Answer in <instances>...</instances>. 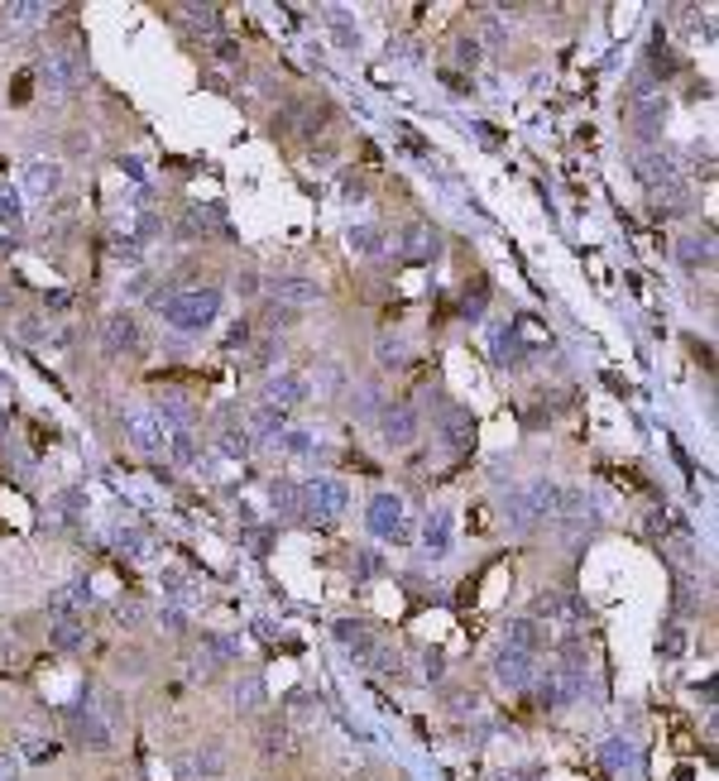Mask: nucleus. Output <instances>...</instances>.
Returning <instances> with one entry per match:
<instances>
[{"mask_svg":"<svg viewBox=\"0 0 719 781\" xmlns=\"http://www.w3.org/2000/svg\"><path fill=\"white\" fill-rule=\"evenodd\" d=\"M283 427H288V413L274 403H259V407H249V432L255 436H278Z\"/></svg>","mask_w":719,"mask_h":781,"instance_id":"obj_24","label":"nucleus"},{"mask_svg":"<svg viewBox=\"0 0 719 781\" xmlns=\"http://www.w3.org/2000/svg\"><path fill=\"white\" fill-rule=\"evenodd\" d=\"M322 388H326V394L345 388V369H341V365H322Z\"/></svg>","mask_w":719,"mask_h":781,"instance_id":"obj_45","label":"nucleus"},{"mask_svg":"<svg viewBox=\"0 0 719 781\" xmlns=\"http://www.w3.org/2000/svg\"><path fill=\"white\" fill-rule=\"evenodd\" d=\"M423 542H427V547L437 552V556L446 552V542H451V513H446V508H437V513L423 522Z\"/></svg>","mask_w":719,"mask_h":781,"instance_id":"obj_32","label":"nucleus"},{"mask_svg":"<svg viewBox=\"0 0 719 781\" xmlns=\"http://www.w3.org/2000/svg\"><path fill=\"white\" fill-rule=\"evenodd\" d=\"M20 220H24V211H20V197L0 192V226H5V230H20Z\"/></svg>","mask_w":719,"mask_h":781,"instance_id":"obj_41","label":"nucleus"},{"mask_svg":"<svg viewBox=\"0 0 719 781\" xmlns=\"http://www.w3.org/2000/svg\"><path fill=\"white\" fill-rule=\"evenodd\" d=\"M374 355H379V365L384 369H394V365H403V341H398L394 331H384L379 341H374Z\"/></svg>","mask_w":719,"mask_h":781,"instance_id":"obj_36","label":"nucleus"},{"mask_svg":"<svg viewBox=\"0 0 719 781\" xmlns=\"http://www.w3.org/2000/svg\"><path fill=\"white\" fill-rule=\"evenodd\" d=\"M125 436H130V446L144 451V455H159L163 446H169V432L159 427V417L149 413V407H140V413L125 417Z\"/></svg>","mask_w":719,"mask_h":781,"instance_id":"obj_7","label":"nucleus"},{"mask_svg":"<svg viewBox=\"0 0 719 781\" xmlns=\"http://www.w3.org/2000/svg\"><path fill=\"white\" fill-rule=\"evenodd\" d=\"M48 642L58 652H82L87 648V623H48Z\"/></svg>","mask_w":719,"mask_h":781,"instance_id":"obj_28","label":"nucleus"},{"mask_svg":"<svg viewBox=\"0 0 719 781\" xmlns=\"http://www.w3.org/2000/svg\"><path fill=\"white\" fill-rule=\"evenodd\" d=\"M494 355H499V365H509V369H518L528 360V346H523V336L518 331H509V327H499L494 331Z\"/></svg>","mask_w":719,"mask_h":781,"instance_id":"obj_25","label":"nucleus"},{"mask_svg":"<svg viewBox=\"0 0 719 781\" xmlns=\"http://www.w3.org/2000/svg\"><path fill=\"white\" fill-rule=\"evenodd\" d=\"M259 288H264V278H259V274H249V268H245V274H236V293H240V298H255Z\"/></svg>","mask_w":719,"mask_h":781,"instance_id":"obj_49","label":"nucleus"},{"mask_svg":"<svg viewBox=\"0 0 719 781\" xmlns=\"http://www.w3.org/2000/svg\"><path fill=\"white\" fill-rule=\"evenodd\" d=\"M0 15H5V24H20V29H29L34 20H48V5H24V0H20V5H5Z\"/></svg>","mask_w":719,"mask_h":781,"instance_id":"obj_33","label":"nucleus"},{"mask_svg":"<svg viewBox=\"0 0 719 781\" xmlns=\"http://www.w3.org/2000/svg\"><path fill=\"white\" fill-rule=\"evenodd\" d=\"M714 245H710V235H681L676 240V259L691 268V274H700V268H710L714 264V254H710Z\"/></svg>","mask_w":719,"mask_h":781,"instance_id":"obj_23","label":"nucleus"},{"mask_svg":"<svg viewBox=\"0 0 719 781\" xmlns=\"http://www.w3.org/2000/svg\"><path fill=\"white\" fill-rule=\"evenodd\" d=\"M58 748L53 743H44V738H24V762H53Z\"/></svg>","mask_w":719,"mask_h":781,"instance_id":"obj_43","label":"nucleus"},{"mask_svg":"<svg viewBox=\"0 0 719 781\" xmlns=\"http://www.w3.org/2000/svg\"><path fill=\"white\" fill-rule=\"evenodd\" d=\"M484 39H490V44H504V24H499V20H490V29H484Z\"/></svg>","mask_w":719,"mask_h":781,"instance_id":"obj_57","label":"nucleus"},{"mask_svg":"<svg viewBox=\"0 0 719 781\" xmlns=\"http://www.w3.org/2000/svg\"><path fill=\"white\" fill-rule=\"evenodd\" d=\"M398 254H403L408 264H432L442 254V230L427 226V220H413V226H403V235H398Z\"/></svg>","mask_w":719,"mask_h":781,"instance_id":"obj_5","label":"nucleus"},{"mask_svg":"<svg viewBox=\"0 0 719 781\" xmlns=\"http://www.w3.org/2000/svg\"><path fill=\"white\" fill-rule=\"evenodd\" d=\"M68 734L82 753H111L115 748V728L96 715V709H73L68 715Z\"/></svg>","mask_w":719,"mask_h":781,"instance_id":"obj_4","label":"nucleus"},{"mask_svg":"<svg viewBox=\"0 0 719 781\" xmlns=\"http://www.w3.org/2000/svg\"><path fill=\"white\" fill-rule=\"evenodd\" d=\"M269 298L283 302V308H307V302L322 298V283L297 278V274H278V278H269Z\"/></svg>","mask_w":719,"mask_h":781,"instance_id":"obj_10","label":"nucleus"},{"mask_svg":"<svg viewBox=\"0 0 719 781\" xmlns=\"http://www.w3.org/2000/svg\"><path fill=\"white\" fill-rule=\"evenodd\" d=\"M226 772V748L221 743H207V748H197L192 767H182V776H221Z\"/></svg>","mask_w":719,"mask_h":781,"instance_id":"obj_27","label":"nucleus"},{"mask_svg":"<svg viewBox=\"0 0 719 781\" xmlns=\"http://www.w3.org/2000/svg\"><path fill=\"white\" fill-rule=\"evenodd\" d=\"M336 642L341 648L355 657V661H364L370 667V657L379 652V638H374V628L370 623H355V619H345V623H336Z\"/></svg>","mask_w":719,"mask_h":781,"instance_id":"obj_12","label":"nucleus"},{"mask_svg":"<svg viewBox=\"0 0 719 781\" xmlns=\"http://www.w3.org/2000/svg\"><path fill=\"white\" fill-rule=\"evenodd\" d=\"M532 614H538V619H580V600H576V594L542 590L538 600H532Z\"/></svg>","mask_w":719,"mask_h":781,"instance_id":"obj_22","label":"nucleus"},{"mask_svg":"<svg viewBox=\"0 0 719 781\" xmlns=\"http://www.w3.org/2000/svg\"><path fill=\"white\" fill-rule=\"evenodd\" d=\"M188 20L197 34H221V10L216 5H188Z\"/></svg>","mask_w":719,"mask_h":781,"instance_id":"obj_34","label":"nucleus"},{"mask_svg":"<svg viewBox=\"0 0 719 781\" xmlns=\"http://www.w3.org/2000/svg\"><path fill=\"white\" fill-rule=\"evenodd\" d=\"M666 125V101L662 96H643L638 106H633V134L638 140H657Z\"/></svg>","mask_w":719,"mask_h":781,"instance_id":"obj_17","label":"nucleus"},{"mask_svg":"<svg viewBox=\"0 0 719 781\" xmlns=\"http://www.w3.org/2000/svg\"><path fill=\"white\" fill-rule=\"evenodd\" d=\"M638 178L647 182V188H666V182H676V159L666 154V149H647V154L638 159Z\"/></svg>","mask_w":719,"mask_h":781,"instance_id":"obj_19","label":"nucleus"},{"mask_svg":"<svg viewBox=\"0 0 719 781\" xmlns=\"http://www.w3.org/2000/svg\"><path fill=\"white\" fill-rule=\"evenodd\" d=\"M154 308L173 331H207L216 312H221V293L216 288H182V293L154 298Z\"/></svg>","mask_w":719,"mask_h":781,"instance_id":"obj_1","label":"nucleus"},{"mask_svg":"<svg viewBox=\"0 0 719 781\" xmlns=\"http://www.w3.org/2000/svg\"><path fill=\"white\" fill-rule=\"evenodd\" d=\"M345 245L360 254V259H374V254L384 249V230H374V226H350L345 230Z\"/></svg>","mask_w":719,"mask_h":781,"instance_id":"obj_30","label":"nucleus"},{"mask_svg":"<svg viewBox=\"0 0 719 781\" xmlns=\"http://www.w3.org/2000/svg\"><path fill=\"white\" fill-rule=\"evenodd\" d=\"M551 508H557V484L551 480H532L523 489H513L504 513H509V528H532V522H547Z\"/></svg>","mask_w":719,"mask_h":781,"instance_id":"obj_3","label":"nucleus"},{"mask_svg":"<svg viewBox=\"0 0 719 781\" xmlns=\"http://www.w3.org/2000/svg\"><path fill=\"white\" fill-rule=\"evenodd\" d=\"M345 508H350V489L336 480V474H316V480L303 489V518L316 522V528H331Z\"/></svg>","mask_w":719,"mask_h":781,"instance_id":"obj_2","label":"nucleus"},{"mask_svg":"<svg viewBox=\"0 0 719 781\" xmlns=\"http://www.w3.org/2000/svg\"><path fill=\"white\" fill-rule=\"evenodd\" d=\"M336 39H341L345 48H355V44H360V34L350 29V20H336Z\"/></svg>","mask_w":719,"mask_h":781,"instance_id":"obj_53","label":"nucleus"},{"mask_svg":"<svg viewBox=\"0 0 719 781\" xmlns=\"http://www.w3.org/2000/svg\"><path fill=\"white\" fill-rule=\"evenodd\" d=\"M121 552H130V556H135V561H144V552H149L144 532H121Z\"/></svg>","mask_w":719,"mask_h":781,"instance_id":"obj_44","label":"nucleus"},{"mask_svg":"<svg viewBox=\"0 0 719 781\" xmlns=\"http://www.w3.org/2000/svg\"><path fill=\"white\" fill-rule=\"evenodd\" d=\"M293 321H297V308H283V302L264 308V327H293Z\"/></svg>","mask_w":719,"mask_h":781,"instance_id":"obj_42","label":"nucleus"},{"mask_svg":"<svg viewBox=\"0 0 719 781\" xmlns=\"http://www.w3.org/2000/svg\"><path fill=\"white\" fill-rule=\"evenodd\" d=\"M29 87H34L29 77H15V106H29Z\"/></svg>","mask_w":719,"mask_h":781,"instance_id":"obj_54","label":"nucleus"},{"mask_svg":"<svg viewBox=\"0 0 719 781\" xmlns=\"http://www.w3.org/2000/svg\"><path fill=\"white\" fill-rule=\"evenodd\" d=\"M44 87L48 92H53V96H73L77 87H82V82H87V67H82L73 54H58V58H48L44 63Z\"/></svg>","mask_w":719,"mask_h":781,"instance_id":"obj_6","label":"nucleus"},{"mask_svg":"<svg viewBox=\"0 0 719 781\" xmlns=\"http://www.w3.org/2000/svg\"><path fill=\"white\" fill-rule=\"evenodd\" d=\"M685 648V642H681V633H676V628H672V633H666V657H676Z\"/></svg>","mask_w":719,"mask_h":781,"instance_id":"obj_58","label":"nucleus"},{"mask_svg":"<svg viewBox=\"0 0 719 781\" xmlns=\"http://www.w3.org/2000/svg\"><path fill=\"white\" fill-rule=\"evenodd\" d=\"M63 188V163H44V159H34L24 168V197L29 201H48Z\"/></svg>","mask_w":719,"mask_h":781,"instance_id":"obj_13","label":"nucleus"},{"mask_svg":"<svg viewBox=\"0 0 719 781\" xmlns=\"http://www.w3.org/2000/svg\"><path fill=\"white\" fill-rule=\"evenodd\" d=\"M259 753H264V757L288 753V719H283V715H274L269 724H264V734H259Z\"/></svg>","mask_w":719,"mask_h":781,"instance_id":"obj_31","label":"nucleus"},{"mask_svg":"<svg viewBox=\"0 0 719 781\" xmlns=\"http://www.w3.org/2000/svg\"><path fill=\"white\" fill-rule=\"evenodd\" d=\"M102 346H106V355L135 350V346H140V321L130 317V312H111V317H106V331H102Z\"/></svg>","mask_w":719,"mask_h":781,"instance_id":"obj_14","label":"nucleus"},{"mask_svg":"<svg viewBox=\"0 0 719 781\" xmlns=\"http://www.w3.org/2000/svg\"><path fill=\"white\" fill-rule=\"evenodd\" d=\"M494 676H499V686H509V690H523L532 676H538V657H528V652H513L504 648L494 657Z\"/></svg>","mask_w":719,"mask_h":781,"instance_id":"obj_9","label":"nucleus"},{"mask_svg":"<svg viewBox=\"0 0 719 781\" xmlns=\"http://www.w3.org/2000/svg\"><path fill=\"white\" fill-rule=\"evenodd\" d=\"M379 432L389 446H413L417 441V413L403 403H394V407H384V417H379Z\"/></svg>","mask_w":719,"mask_h":781,"instance_id":"obj_11","label":"nucleus"},{"mask_svg":"<svg viewBox=\"0 0 719 781\" xmlns=\"http://www.w3.org/2000/svg\"><path fill=\"white\" fill-rule=\"evenodd\" d=\"M509 642L504 648H513V652H528V657H538V648L547 642V628L538 623V619H509V633H504Z\"/></svg>","mask_w":719,"mask_h":781,"instance_id":"obj_18","label":"nucleus"},{"mask_svg":"<svg viewBox=\"0 0 719 781\" xmlns=\"http://www.w3.org/2000/svg\"><path fill=\"white\" fill-rule=\"evenodd\" d=\"M364 518H370V528L379 537H394L398 522H403V499H398V494H374L370 499V513H364Z\"/></svg>","mask_w":719,"mask_h":781,"instance_id":"obj_16","label":"nucleus"},{"mask_svg":"<svg viewBox=\"0 0 719 781\" xmlns=\"http://www.w3.org/2000/svg\"><path fill=\"white\" fill-rule=\"evenodd\" d=\"M605 767H609V772H628V767H633V748H628L624 738H609V743H605Z\"/></svg>","mask_w":719,"mask_h":781,"instance_id":"obj_38","label":"nucleus"},{"mask_svg":"<svg viewBox=\"0 0 719 781\" xmlns=\"http://www.w3.org/2000/svg\"><path fill=\"white\" fill-rule=\"evenodd\" d=\"M230 700H236L240 715H259V709H264V681H259V676H240L236 690H230Z\"/></svg>","mask_w":719,"mask_h":781,"instance_id":"obj_26","label":"nucleus"},{"mask_svg":"<svg viewBox=\"0 0 719 781\" xmlns=\"http://www.w3.org/2000/svg\"><path fill=\"white\" fill-rule=\"evenodd\" d=\"M269 503L278 518H303V484L297 480H269Z\"/></svg>","mask_w":719,"mask_h":781,"instance_id":"obj_21","label":"nucleus"},{"mask_svg":"<svg viewBox=\"0 0 719 781\" xmlns=\"http://www.w3.org/2000/svg\"><path fill=\"white\" fill-rule=\"evenodd\" d=\"M551 518H561V522L590 518V494L576 489V484H557V508H551Z\"/></svg>","mask_w":719,"mask_h":781,"instance_id":"obj_20","label":"nucleus"},{"mask_svg":"<svg viewBox=\"0 0 719 781\" xmlns=\"http://www.w3.org/2000/svg\"><path fill=\"white\" fill-rule=\"evenodd\" d=\"M264 394H269L274 407H283V413H288V407H303V403L312 398V384H307L303 375H293V369H278V375L264 384Z\"/></svg>","mask_w":719,"mask_h":781,"instance_id":"obj_8","label":"nucleus"},{"mask_svg":"<svg viewBox=\"0 0 719 781\" xmlns=\"http://www.w3.org/2000/svg\"><path fill=\"white\" fill-rule=\"evenodd\" d=\"M355 575H360V581L379 575V556H374V552H355Z\"/></svg>","mask_w":719,"mask_h":781,"instance_id":"obj_46","label":"nucleus"},{"mask_svg":"<svg viewBox=\"0 0 719 781\" xmlns=\"http://www.w3.org/2000/svg\"><path fill=\"white\" fill-rule=\"evenodd\" d=\"M221 455L226 461H245L249 455V432H236V427L221 432Z\"/></svg>","mask_w":719,"mask_h":781,"instance_id":"obj_39","label":"nucleus"},{"mask_svg":"<svg viewBox=\"0 0 719 781\" xmlns=\"http://www.w3.org/2000/svg\"><path fill=\"white\" fill-rule=\"evenodd\" d=\"M341 192H345L350 201H360V197H364V178H360V173H345V178H341Z\"/></svg>","mask_w":719,"mask_h":781,"instance_id":"obj_52","label":"nucleus"},{"mask_svg":"<svg viewBox=\"0 0 719 781\" xmlns=\"http://www.w3.org/2000/svg\"><path fill=\"white\" fill-rule=\"evenodd\" d=\"M15 776H20V753L0 748V781H15Z\"/></svg>","mask_w":719,"mask_h":781,"instance_id":"obj_48","label":"nucleus"},{"mask_svg":"<svg viewBox=\"0 0 719 781\" xmlns=\"http://www.w3.org/2000/svg\"><path fill=\"white\" fill-rule=\"evenodd\" d=\"M149 614H144V604L140 600H121V604H115V623H121V628H140Z\"/></svg>","mask_w":719,"mask_h":781,"instance_id":"obj_40","label":"nucleus"},{"mask_svg":"<svg viewBox=\"0 0 719 781\" xmlns=\"http://www.w3.org/2000/svg\"><path fill=\"white\" fill-rule=\"evenodd\" d=\"M274 441H278V451H283V455H312V432H293V427H283Z\"/></svg>","mask_w":719,"mask_h":781,"instance_id":"obj_35","label":"nucleus"},{"mask_svg":"<svg viewBox=\"0 0 719 781\" xmlns=\"http://www.w3.org/2000/svg\"><path fill=\"white\" fill-rule=\"evenodd\" d=\"M68 149H73V154H87L92 140H87V134H68Z\"/></svg>","mask_w":719,"mask_h":781,"instance_id":"obj_56","label":"nucleus"},{"mask_svg":"<svg viewBox=\"0 0 719 781\" xmlns=\"http://www.w3.org/2000/svg\"><path fill=\"white\" fill-rule=\"evenodd\" d=\"M169 455L178 465H192L197 461V441H192V432H169Z\"/></svg>","mask_w":719,"mask_h":781,"instance_id":"obj_37","label":"nucleus"},{"mask_svg":"<svg viewBox=\"0 0 719 781\" xmlns=\"http://www.w3.org/2000/svg\"><path fill=\"white\" fill-rule=\"evenodd\" d=\"M423 667H427V676H432V681H437V676H442V667H446V661H442V652H427V657H423Z\"/></svg>","mask_w":719,"mask_h":781,"instance_id":"obj_55","label":"nucleus"},{"mask_svg":"<svg viewBox=\"0 0 719 781\" xmlns=\"http://www.w3.org/2000/svg\"><path fill=\"white\" fill-rule=\"evenodd\" d=\"M159 623L169 628V633H188V619H182V609H163Z\"/></svg>","mask_w":719,"mask_h":781,"instance_id":"obj_51","label":"nucleus"},{"mask_svg":"<svg viewBox=\"0 0 719 781\" xmlns=\"http://www.w3.org/2000/svg\"><path fill=\"white\" fill-rule=\"evenodd\" d=\"M456 58H461V67H475L480 63V44L475 39H461L456 44Z\"/></svg>","mask_w":719,"mask_h":781,"instance_id":"obj_50","label":"nucleus"},{"mask_svg":"<svg viewBox=\"0 0 719 781\" xmlns=\"http://www.w3.org/2000/svg\"><path fill=\"white\" fill-rule=\"evenodd\" d=\"M226 661H236V642L221 638V633H207L202 638V671H216V667H226Z\"/></svg>","mask_w":719,"mask_h":781,"instance_id":"obj_29","label":"nucleus"},{"mask_svg":"<svg viewBox=\"0 0 719 781\" xmlns=\"http://www.w3.org/2000/svg\"><path fill=\"white\" fill-rule=\"evenodd\" d=\"M249 331H255V327H249V321H230V331H226V346H230V350H236V346H249Z\"/></svg>","mask_w":719,"mask_h":781,"instance_id":"obj_47","label":"nucleus"},{"mask_svg":"<svg viewBox=\"0 0 719 781\" xmlns=\"http://www.w3.org/2000/svg\"><path fill=\"white\" fill-rule=\"evenodd\" d=\"M437 427H442V436H446L451 451H471L475 446V417H471V407H446Z\"/></svg>","mask_w":719,"mask_h":781,"instance_id":"obj_15","label":"nucleus"}]
</instances>
